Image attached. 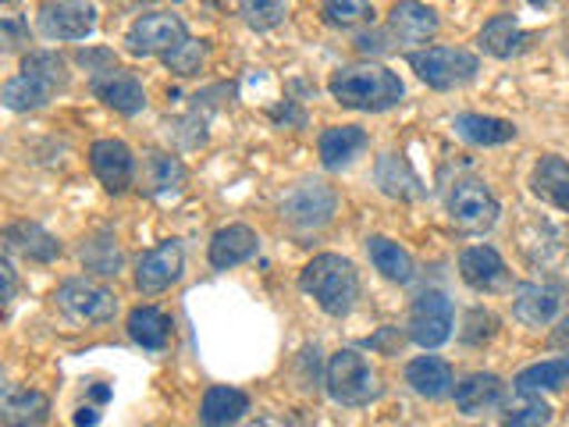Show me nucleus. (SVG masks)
Returning <instances> with one entry per match:
<instances>
[{"label": "nucleus", "mask_w": 569, "mask_h": 427, "mask_svg": "<svg viewBox=\"0 0 569 427\" xmlns=\"http://www.w3.org/2000/svg\"><path fill=\"white\" fill-rule=\"evenodd\" d=\"M171 328H174L171 317L164 310H157V307H136L129 314V338L136 346L150 349V352L164 349L171 342Z\"/></svg>", "instance_id": "nucleus-28"}, {"label": "nucleus", "mask_w": 569, "mask_h": 427, "mask_svg": "<svg viewBox=\"0 0 569 427\" xmlns=\"http://www.w3.org/2000/svg\"><path fill=\"white\" fill-rule=\"evenodd\" d=\"M548 420H551V406L541 403V399H530L527 406L512 409L502 427H545Z\"/></svg>", "instance_id": "nucleus-39"}, {"label": "nucleus", "mask_w": 569, "mask_h": 427, "mask_svg": "<svg viewBox=\"0 0 569 427\" xmlns=\"http://www.w3.org/2000/svg\"><path fill=\"white\" fill-rule=\"evenodd\" d=\"M459 275L473 292H495L509 281V267L491 246H470L459 257Z\"/></svg>", "instance_id": "nucleus-15"}, {"label": "nucleus", "mask_w": 569, "mask_h": 427, "mask_svg": "<svg viewBox=\"0 0 569 427\" xmlns=\"http://www.w3.org/2000/svg\"><path fill=\"white\" fill-rule=\"evenodd\" d=\"M551 346H556V349H566V352H569V317H566L562 325L556 328V335H551Z\"/></svg>", "instance_id": "nucleus-43"}, {"label": "nucleus", "mask_w": 569, "mask_h": 427, "mask_svg": "<svg viewBox=\"0 0 569 427\" xmlns=\"http://www.w3.org/2000/svg\"><path fill=\"white\" fill-rule=\"evenodd\" d=\"M182 267H186L182 242L164 239L160 246L147 249V254L136 260V289L147 292V296L164 292L178 278H182Z\"/></svg>", "instance_id": "nucleus-9"}, {"label": "nucleus", "mask_w": 569, "mask_h": 427, "mask_svg": "<svg viewBox=\"0 0 569 427\" xmlns=\"http://www.w3.org/2000/svg\"><path fill=\"white\" fill-rule=\"evenodd\" d=\"M53 93L43 86V82H36L29 76H18V79H8L4 82V93H0V100H4L8 111H36V107H43Z\"/></svg>", "instance_id": "nucleus-34"}, {"label": "nucleus", "mask_w": 569, "mask_h": 427, "mask_svg": "<svg viewBox=\"0 0 569 427\" xmlns=\"http://www.w3.org/2000/svg\"><path fill=\"white\" fill-rule=\"evenodd\" d=\"M58 310L79 325H107L118 314V296L111 289H103L97 281L86 278H68L58 292H53Z\"/></svg>", "instance_id": "nucleus-7"}, {"label": "nucleus", "mask_w": 569, "mask_h": 427, "mask_svg": "<svg viewBox=\"0 0 569 427\" xmlns=\"http://www.w3.org/2000/svg\"><path fill=\"white\" fill-rule=\"evenodd\" d=\"M527 4H533V8H548V4H556V0H527Z\"/></svg>", "instance_id": "nucleus-44"}, {"label": "nucleus", "mask_w": 569, "mask_h": 427, "mask_svg": "<svg viewBox=\"0 0 569 427\" xmlns=\"http://www.w3.org/2000/svg\"><path fill=\"white\" fill-rule=\"evenodd\" d=\"M409 338L423 349H438L452 338V299L438 292V289H427L413 299L409 307Z\"/></svg>", "instance_id": "nucleus-8"}, {"label": "nucleus", "mask_w": 569, "mask_h": 427, "mask_svg": "<svg viewBox=\"0 0 569 427\" xmlns=\"http://www.w3.org/2000/svg\"><path fill=\"white\" fill-rule=\"evenodd\" d=\"M40 32L47 40H86L97 29V11L76 0H50L40 8Z\"/></svg>", "instance_id": "nucleus-11"}, {"label": "nucleus", "mask_w": 569, "mask_h": 427, "mask_svg": "<svg viewBox=\"0 0 569 427\" xmlns=\"http://www.w3.org/2000/svg\"><path fill=\"white\" fill-rule=\"evenodd\" d=\"M0 32H4V50H22L29 43V22L11 4H4L0 14Z\"/></svg>", "instance_id": "nucleus-38"}, {"label": "nucleus", "mask_w": 569, "mask_h": 427, "mask_svg": "<svg viewBox=\"0 0 569 427\" xmlns=\"http://www.w3.org/2000/svg\"><path fill=\"white\" fill-rule=\"evenodd\" d=\"M89 86H93V97L103 100L107 107H114L118 115L132 118L147 107V89H142V82L124 68H107V71H100V76H93Z\"/></svg>", "instance_id": "nucleus-13"}, {"label": "nucleus", "mask_w": 569, "mask_h": 427, "mask_svg": "<svg viewBox=\"0 0 569 427\" xmlns=\"http://www.w3.org/2000/svg\"><path fill=\"white\" fill-rule=\"evenodd\" d=\"M299 289L313 296L317 307L328 317H346L360 299V278H356L352 260L338 254H320L302 267Z\"/></svg>", "instance_id": "nucleus-2"}, {"label": "nucleus", "mask_w": 569, "mask_h": 427, "mask_svg": "<svg viewBox=\"0 0 569 427\" xmlns=\"http://www.w3.org/2000/svg\"><path fill=\"white\" fill-rule=\"evenodd\" d=\"M373 178H378L381 192L396 196V200H417V196H423V182L417 178V171L406 165V157L385 153L378 160V168H373Z\"/></svg>", "instance_id": "nucleus-27"}, {"label": "nucleus", "mask_w": 569, "mask_h": 427, "mask_svg": "<svg viewBox=\"0 0 569 427\" xmlns=\"http://www.w3.org/2000/svg\"><path fill=\"white\" fill-rule=\"evenodd\" d=\"M438 29H441L438 11L431 4H420V0H399L388 14V32L399 43H427L435 40Z\"/></svg>", "instance_id": "nucleus-14"}, {"label": "nucleus", "mask_w": 569, "mask_h": 427, "mask_svg": "<svg viewBox=\"0 0 569 427\" xmlns=\"http://www.w3.org/2000/svg\"><path fill=\"white\" fill-rule=\"evenodd\" d=\"M502 399H506V385L498 374H470V378H462L456 385V406L467 417L488 414V409L502 406Z\"/></svg>", "instance_id": "nucleus-18"}, {"label": "nucleus", "mask_w": 569, "mask_h": 427, "mask_svg": "<svg viewBox=\"0 0 569 427\" xmlns=\"http://www.w3.org/2000/svg\"><path fill=\"white\" fill-rule=\"evenodd\" d=\"M406 385L423 399H445L452 391V367L441 356H417L406 364Z\"/></svg>", "instance_id": "nucleus-22"}, {"label": "nucleus", "mask_w": 569, "mask_h": 427, "mask_svg": "<svg viewBox=\"0 0 569 427\" xmlns=\"http://www.w3.org/2000/svg\"><path fill=\"white\" fill-rule=\"evenodd\" d=\"M338 196L325 182H302L281 200V218L292 228H320L331 221Z\"/></svg>", "instance_id": "nucleus-10"}, {"label": "nucleus", "mask_w": 569, "mask_h": 427, "mask_svg": "<svg viewBox=\"0 0 569 427\" xmlns=\"http://www.w3.org/2000/svg\"><path fill=\"white\" fill-rule=\"evenodd\" d=\"M142 182H147V192L164 196L186 186V165L171 153L150 150L147 153V171H142Z\"/></svg>", "instance_id": "nucleus-32"}, {"label": "nucleus", "mask_w": 569, "mask_h": 427, "mask_svg": "<svg viewBox=\"0 0 569 427\" xmlns=\"http://www.w3.org/2000/svg\"><path fill=\"white\" fill-rule=\"evenodd\" d=\"M253 427H263V424H253Z\"/></svg>", "instance_id": "nucleus-45"}, {"label": "nucleus", "mask_w": 569, "mask_h": 427, "mask_svg": "<svg viewBox=\"0 0 569 427\" xmlns=\"http://www.w3.org/2000/svg\"><path fill=\"white\" fill-rule=\"evenodd\" d=\"M367 142L370 139L360 125H335V129L320 132V142H317L320 165H325L328 171L346 168V165H352V157H360L367 150Z\"/></svg>", "instance_id": "nucleus-19"}, {"label": "nucleus", "mask_w": 569, "mask_h": 427, "mask_svg": "<svg viewBox=\"0 0 569 427\" xmlns=\"http://www.w3.org/2000/svg\"><path fill=\"white\" fill-rule=\"evenodd\" d=\"M495 328H498V320H495L488 310H470V317H467V331H462V342H470V346L488 342V338L495 335Z\"/></svg>", "instance_id": "nucleus-40"}, {"label": "nucleus", "mask_w": 569, "mask_h": 427, "mask_svg": "<svg viewBox=\"0 0 569 427\" xmlns=\"http://www.w3.org/2000/svg\"><path fill=\"white\" fill-rule=\"evenodd\" d=\"M325 385H328V396L342 406H367L381 396V374L356 349H338L331 356Z\"/></svg>", "instance_id": "nucleus-3"}, {"label": "nucleus", "mask_w": 569, "mask_h": 427, "mask_svg": "<svg viewBox=\"0 0 569 427\" xmlns=\"http://www.w3.org/2000/svg\"><path fill=\"white\" fill-rule=\"evenodd\" d=\"M320 14H325V22L331 29H356L373 22V4L370 0H325Z\"/></svg>", "instance_id": "nucleus-35"}, {"label": "nucleus", "mask_w": 569, "mask_h": 427, "mask_svg": "<svg viewBox=\"0 0 569 427\" xmlns=\"http://www.w3.org/2000/svg\"><path fill=\"white\" fill-rule=\"evenodd\" d=\"M498 214H502V207H498L495 192L480 182V178H459V182H452L449 218L459 231H467V236H485V231L495 228Z\"/></svg>", "instance_id": "nucleus-5"}, {"label": "nucleus", "mask_w": 569, "mask_h": 427, "mask_svg": "<svg viewBox=\"0 0 569 427\" xmlns=\"http://www.w3.org/2000/svg\"><path fill=\"white\" fill-rule=\"evenodd\" d=\"M0 414H4V427H43L50 420V399L43 391L8 385Z\"/></svg>", "instance_id": "nucleus-20"}, {"label": "nucleus", "mask_w": 569, "mask_h": 427, "mask_svg": "<svg viewBox=\"0 0 569 427\" xmlns=\"http://www.w3.org/2000/svg\"><path fill=\"white\" fill-rule=\"evenodd\" d=\"M331 97L349 107V111H367V115H381L391 111L396 103H402L406 86L396 71H388L385 64H349L338 68L331 82Z\"/></svg>", "instance_id": "nucleus-1"}, {"label": "nucleus", "mask_w": 569, "mask_h": 427, "mask_svg": "<svg viewBox=\"0 0 569 427\" xmlns=\"http://www.w3.org/2000/svg\"><path fill=\"white\" fill-rule=\"evenodd\" d=\"M452 129L459 139H467L470 147H502V142L516 139V125L506 118H491V115H459L452 121Z\"/></svg>", "instance_id": "nucleus-26"}, {"label": "nucleus", "mask_w": 569, "mask_h": 427, "mask_svg": "<svg viewBox=\"0 0 569 427\" xmlns=\"http://www.w3.org/2000/svg\"><path fill=\"white\" fill-rule=\"evenodd\" d=\"M559 307H562L559 292L551 289V285H538V281L520 285L512 296V314L530 328H541V325H548V320H556Z\"/></svg>", "instance_id": "nucleus-21"}, {"label": "nucleus", "mask_w": 569, "mask_h": 427, "mask_svg": "<svg viewBox=\"0 0 569 427\" xmlns=\"http://www.w3.org/2000/svg\"><path fill=\"white\" fill-rule=\"evenodd\" d=\"M239 14L249 29L267 32L289 18V0H239Z\"/></svg>", "instance_id": "nucleus-36"}, {"label": "nucleus", "mask_w": 569, "mask_h": 427, "mask_svg": "<svg viewBox=\"0 0 569 427\" xmlns=\"http://www.w3.org/2000/svg\"><path fill=\"white\" fill-rule=\"evenodd\" d=\"M0 275H4V302H11L14 299V267H11V254L4 257V264H0Z\"/></svg>", "instance_id": "nucleus-41"}, {"label": "nucleus", "mask_w": 569, "mask_h": 427, "mask_svg": "<svg viewBox=\"0 0 569 427\" xmlns=\"http://www.w3.org/2000/svg\"><path fill=\"white\" fill-rule=\"evenodd\" d=\"M89 165L107 192H124L136 178V157L121 139H97L89 147Z\"/></svg>", "instance_id": "nucleus-12"}, {"label": "nucleus", "mask_w": 569, "mask_h": 427, "mask_svg": "<svg viewBox=\"0 0 569 427\" xmlns=\"http://www.w3.org/2000/svg\"><path fill=\"white\" fill-rule=\"evenodd\" d=\"M409 68L417 71L420 82L445 93V89L467 86L480 71V61H477V53L462 47H423L409 53Z\"/></svg>", "instance_id": "nucleus-4"}, {"label": "nucleus", "mask_w": 569, "mask_h": 427, "mask_svg": "<svg viewBox=\"0 0 569 427\" xmlns=\"http://www.w3.org/2000/svg\"><path fill=\"white\" fill-rule=\"evenodd\" d=\"M4 249L8 254H18L32 264H50L61 257V242L58 236H50L43 225L36 221H14L4 228Z\"/></svg>", "instance_id": "nucleus-16"}, {"label": "nucleus", "mask_w": 569, "mask_h": 427, "mask_svg": "<svg viewBox=\"0 0 569 427\" xmlns=\"http://www.w3.org/2000/svg\"><path fill=\"white\" fill-rule=\"evenodd\" d=\"M249 414V396L239 388L213 385L200 403V424L203 427H231Z\"/></svg>", "instance_id": "nucleus-24"}, {"label": "nucleus", "mask_w": 569, "mask_h": 427, "mask_svg": "<svg viewBox=\"0 0 569 427\" xmlns=\"http://www.w3.org/2000/svg\"><path fill=\"white\" fill-rule=\"evenodd\" d=\"M260 249V239H257V231L249 228V225H224L213 231V239H210V267L213 271H228V267H239L246 264L249 257H253Z\"/></svg>", "instance_id": "nucleus-17"}, {"label": "nucleus", "mask_w": 569, "mask_h": 427, "mask_svg": "<svg viewBox=\"0 0 569 427\" xmlns=\"http://www.w3.org/2000/svg\"><path fill=\"white\" fill-rule=\"evenodd\" d=\"M566 385H569V356L533 364L516 374V381H512V388L520 391V396H541V391H559Z\"/></svg>", "instance_id": "nucleus-30"}, {"label": "nucleus", "mask_w": 569, "mask_h": 427, "mask_svg": "<svg viewBox=\"0 0 569 427\" xmlns=\"http://www.w3.org/2000/svg\"><path fill=\"white\" fill-rule=\"evenodd\" d=\"M82 267L86 271H93V275H100V278H114L118 271H121V264H124V257H121V246H118V236L114 231H97V236H89L86 239V246H82Z\"/></svg>", "instance_id": "nucleus-31"}, {"label": "nucleus", "mask_w": 569, "mask_h": 427, "mask_svg": "<svg viewBox=\"0 0 569 427\" xmlns=\"http://www.w3.org/2000/svg\"><path fill=\"white\" fill-rule=\"evenodd\" d=\"M477 43H480V50H485V53H491V58L509 61V58H516V53L527 47V32H523V26L516 22L512 14H495V18H488V22H485V29H480Z\"/></svg>", "instance_id": "nucleus-25"}, {"label": "nucleus", "mask_w": 569, "mask_h": 427, "mask_svg": "<svg viewBox=\"0 0 569 427\" xmlns=\"http://www.w3.org/2000/svg\"><path fill=\"white\" fill-rule=\"evenodd\" d=\"M207 53H210V47L203 40H192V36H189L186 43H178L171 53H164V64L174 71V76H196V71L203 68Z\"/></svg>", "instance_id": "nucleus-37"}, {"label": "nucleus", "mask_w": 569, "mask_h": 427, "mask_svg": "<svg viewBox=\"0 0 569 427\" xmlns=\"http://www.w3.org/2000/svg\"><path fill=\"white\" fill-rule=\"evenodd\" d=\"M97 424H100V414H97V409L82 406L79 414H76V427H97Z\"/></svg>", "instance_id": "nucleus-42"}, {"label": "nucleus", "mask_w": 569, "mask_h": 427, "mask_svg": "<svg viewBox=\"0 0 569 427\" xmlns=\"http://www.w3.org/2000/svg\"><path fill=\"white\" fill-rule=\"evenodd\" d=\"M22 76L43 82L50 93H58V89L68 86L71 71H68V61L61 58V53H53V50H29L26 58H22Z\"/></svg>", "instance_id": "nucleus-33"}, {"label": "nucleus", "mask_w": 569, "mask_h": 427, "mask_svg": "<svg viewBox=\"0 0 569 427\" xmlns=\"http://www.w3.org/2000/svg\"><path fill=\"white\" fill-rule=\"evenodd\" d=\"M530 189L541 196L545 203L569 214V160L548 153L530 171Z\"/></svg>", "instance_id": "nucleus-23"}, {"label": "nucleus", "mask_w": 569, "mask_h": 427, "mask_svg": "<svg viewBox=\"0 0 569 427\" xmlns=\"http://www.w3.org/2000/svg\"><path fill=\"white\" fill-rule=\"evenodd\" d=\"M367 254H370L373 267H378V271H381L388 281H399V285L413 281L417 264H413V257H409L399 242H391V239H385V236H370V239H367Z\"/></svg>", "instance_id": "nucleus-29"}, {"label": "nucleus", "mask_w": 569, "mask_h": 427, "mask_svg": "<svg viewBox=\"0 0 569 427\" xmlns=\"http://www.w3.org/2000/svg\"><path fill=\"white\" fill-rule=\"evenodd\" d=\"M186 40H189V29L182 18L171 11L139 14L129 26V32H124V47H129V53H136V58H164V53H171Z\"/></svg>", "instance_id": "nucleus-6"}]
</instances>
